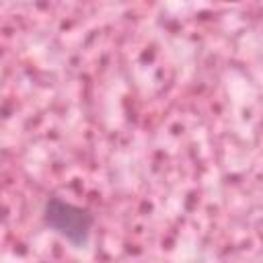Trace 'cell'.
Instances as JSON below:
<instances>
[{"label": "cell", "mask_w": 263, "mask_h": 263, "mask_svg": "<svg viewBox=\"0 0 263 263\" xmlns=\"http://www.w3.org/2000/svg\"><path fill=\"white\" fill-rule=\"evenodd\" d=\"M43 226L66 240L72 249H84L90 242L95 228V212L86 205L72 203L64 197L51 195L43 203Z\"/></svg>", "instance_id": "6da1fadb"}, {"label": "cell", "mask_w": 263, "mask_h": 263, "mask_svg": "<svg viewBox=\"0 0 263 263\" xmlns=\"http://www.w3.org/2000/svg\"><path fill=\"white\" fill-rule=\"evenodd\" d=\"M222 2H240V0H222Z\"/></svg>", "instance_id": "7a4b0ae2"}]
</instances>
